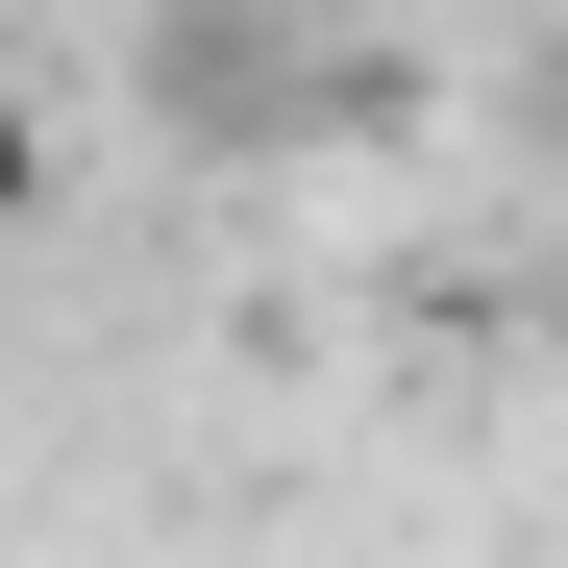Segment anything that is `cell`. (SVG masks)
<instances>
[{"instance_id":"7a4b0ae2","label":"cell","mask_w":568,"mask_h":568,"mask_svg":"<svg viewBox=\"0 0 568 568\" xmlns=\"http://www.w3.org/2000/svg\"><path fill=\"white\" fill-rule=\"evenodd\" d=\"M495 124H519V149L568 173V26H544V50H495Z\"/></svg>"},{"instance_id":"3957f363","label":"cell","mask_w":568,"mask_h":568,"mask_svg":"<svg viewBox=\"0 0 568 568\" xmlns=\"http://www.w3.org/2000/svg\"><path fill=\"white\" fill-rule=\"evenodd\" d=\"M544 445H568V346H544Z\"/></svg>"},{"instance_id":"6da1fadb","label":"cell","mask_w":568,"mask_h":568,"mask_svg":"<svg viewBox=\"0 0 568 568\" xmlns=\"http://www.w3.org/2000/svg\"><path fill=\"white\" fill-rule=\"evenodd\" d=\"M124 100H149L173 149H272V124H371V100H420V74H346V50L272 26V0H199V26H124Z\"/></svg>"}]
</instances>
